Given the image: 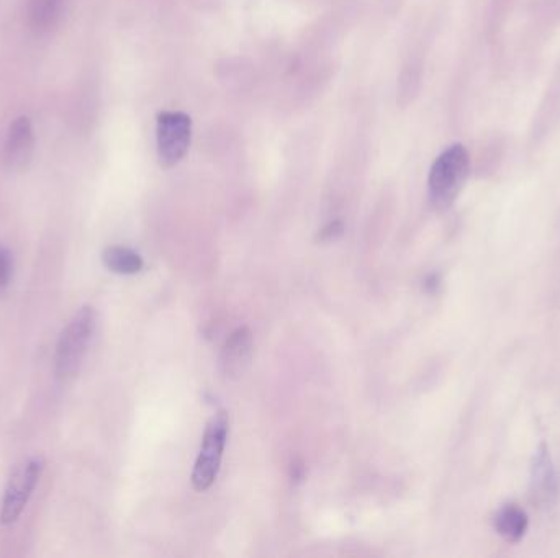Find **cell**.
Segmentation results:
<instances>
[{
  "label": "cell",
  "mask_w": 560,
  "mask_h": 558,
  "mask_svg": "<svg viewBox=\"0 0 560 558\" xmlns=\"http://www.w3.org/2000/svg\"><path fill=\"white\" fill-rule=\"evenodd\" d=\"M95 328L97 313L92 306H82L63 329L55 352V372L59 380L68 382L79 374Z\"/></svg>",
  "instance_id": "1"
},
{
  "label": "cell",
  "mask_w": 560,
  "mask_h": 558,
  "mask_svg": "<svg viewBox=\"0 0 560 558\" xmlns=\"http://www.w3.org/2000/svg\"><path fill=\"white\" fill-rule=\"evenodd\" d=\"M470 171V156L462 144H452L434 161L428 179L430 200L439 210L451 207Z\"/></svg>",
  "instance_id": "2"
},
{
  "label": "cell",
  "mask_w": 560,
  "mask_h": 558,
  "mask_svg": "<svg viewBox=\"0 0 560 558\" xmlns=\"http://www.w3.org/2000/svg\"><path fill=\"white\" fill-rule=\"evenodd\" d=\"M46 462L41 455H35L23 460L22 464L14 468L9 482L5 486L2 508H0V524L12 526L19 521L33 491L40 483L41 475L45 472Z\"/></svg>",
  "instance_id": "3"
},
{
  "label": "cell",
  "mask_w": 560,
  "mask_h": 558,
  "mask_svg": "<svg viewBox=\"0 0 560 558\" xmlns=\"http://www.w3.org/2000/svg\"><path fill=\"white\" fill-rule=\"evenodd\" d=\"M230 419L226 411L213 414L205 428L204 441L192 472V485L197 491H207L215 483L222 464Z\"/></svg>",
  "instance_id": "4"
},
{
  "label": "cell",
  "mask_w": 560,
  "mask_h": 558,
  "mask_svg": "<svg viewBox=\"0 0 560 558\" xmlns=\"http://www.w3.org/2000/svg\"><path fill=\"white\" fill-rule=\"evenodd\" d=\"M158 156L161 166H176L189 151L192 120L182 112H163L158 115Z\"/></svg>",
  "instance_id": "5"
},
{
  "label": "cell",
  "mask_w": 560,
  "mask_h": 558,
  "mask_svg": "<svg viewBox=\"0 0 560 558\" xmlns=\"http://www.w3.org/2000/svg\"><path fill=\"white\" fill-rule=\"evenodd\" d=\"M35 149L33 126L28 117L15 118L5 138L4 162L10 171H22L32 159Z\"/></svg>",
  "instance_id": "6"
},
{
  "label": "cell",
  "mask_w": 560,
  "mask_h": 558,
  "mask_svg": "<svg viewBox=\"0 0 560 558\" xmlns=\"http://www.w3.org/2000/svg\"><path fill=\"white\" fill-rule=\"evenodd\" d=\"M253 354V334L248 328H238L226 339L220 356V367L226 377L238 378L248 369Z\"/></svg>",
  "instance_id": "7"
},
{
  "label": "cell",
  "mask_w": 560,
  "mask_h": 558,
  "mask_svg": "<svg viewBox=\"0 0 560 558\" xmlns=\"http://www.w3.org/2000/svg\"><path fill=\"white\" fill-rule=\"evenodd\" d=\"M559 493V483H557L556 470L552 467L551 457L547 452L546 446H541L536 454L533 465V475H531V496L536 503H554Z\"/></svg>",
  "instance_id": "8"
},
{
  "label": "cell",
  "mask_w": 560,
  "mask_h": 558,
  "mask_svg": "<svg viewBox=\"0 0 560 558\" xmlns=\"http://www.w3.org/2000/svg\"><path fill=\"white\" fill-rule=\"evenodd\" d=\"M64 15V0H30L27 23L37 36L50 35Z\"/></svg>",
  "instance_id": "9"
},
{
  "label": "cell",
  "mask_w": 560,
  "mask_h": 558,
  "mask_svg": "<svg viewBox=\"0 0 560 558\" xmlns=\"http://www.w3.org/2000/svg\"><path fill=\"white\" fill-rule=\"evenodd\" d=\"M528 516L515 504H508L495 516V529L508 542H518L528 531Z\"/></svg>",
  "instance_id": "10"
},
{
  "label": "cell",
  "mask_w": 560,
  "mask_h": 558,
  "mask_svg": "<svg viewBox=\"0 0 560 558\" xmlns=\"http://www.w3.org/2000/svg\"><path fill=\"white\" fill-rule=\"evenodd\" d=\"M102 262L107 269L120 275L138 274L143 269V259L140 254L133 249L123 248V246H112V248L105 249L102 254Z\"/></svg>",
  "instance_id": "11"
},
{
  "label": "cell",
  "mask_w": 560,
  "mask_h": 558,
  "mask_svg": "<svg viewBox=\"0 0 560 558\" xmlns=\"http://www.w3.org/2000/svg\"><path fill=\"white\" fill-rule=\"evenodd\" d=\"M12 274H14V259L9 249L0 244V293L9 287Z\"/></svg>",
  "instance_id": "12"
},
{
  "label": "cell",
  "mask_w": 560,
  "mask_h": 558,
  "mask_svg": "<svg viewBox=\"0 0 560 558\" xmlns=\"http://www.w3.org/2000/svg\"><path fill=\"white\" fill-rule=\"evenodd\" d=\"M343 234V223L341 221H333L330 225L325 226L320 233L321 241H331V239H336L338 236Z\"/></svg>",
  "instance_id": "13"
}]
</instances>
